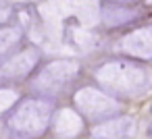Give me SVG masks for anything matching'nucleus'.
<instances>
[{"instance_id": "nucleus-4", "label": "nucleus", "mask_w": 152, "mask_h": 139, "mask_svg": "<svg viewBox=\"0 0 152 139\" xmlns=\"http://www.w3.org/2000/svg\"><path fill=\"white\" fill-rule=\"evenodd\" d=\"M75 102L79 104V108L81 110H86L88 114H106V112H110L113 108H115V104L106 98V96H102L100 91H96V89H92V87H86V89H81L77 96H75Z\"/></svg>"}, {"instance_id": "nucleus-3", "label": "nucleus", "mask_w": 152, "mask_h": 139, "mask_svg": "<svg viewBox=\"0 0 152 139\" xmlns=\"http://www.w3.org/2000/svg\"><path fill=\"white\" fill-rule=\"evenodd\" d=\"M40 60V52L34 50V48H27L23 50L19 56L7 60L2 64V79L4 81H15V79H23L29 75V71L38 64Z\"/></svg>"}, {"instance_id": "nucleus-2", "label": "nucleus", "mask_w": 152, "mask_h": 139, "mask_svg": "<svg viewBox=\"0 0 152 139\" xmlns=\"http://www.w3.org/2000/svg\"><path fill=\"white\" fill-rule=\"evenodd\" d=\"M79 64L75 60H56L44 69L40 79L36 81L38 89H61L65 83H69L77 75Z\"/></svg>"}, {"instance_id": "nucleus-5", "label": "nucleus", "mask_w": 152, "mask_h": 139, "mask_svg": "<svg viewBox=\"0 0 152 139\" xmlns=\"http://www.w3.org/2000/svg\"><path fill=\"white\" fill-rule=\"evenodd\" d=\"M121 48L137 58H152V29H140L123 38Z\"/></svg>"}, {"instance_id": "nucleus-1", "label": "nucleus", "mask_w": 152, "mask_h": 139, "mask_svg": "<svg viewBox=\"0 0 152 139\" xmlns=\"http://www.w3.org/2000/svg\"><path fill=\"white\" fill-rule=\"evenodd\" d=\"M98 81L108 89H119L123 93H144L152 81V73L131 62H108L96 73Z\"/></svg>"}, {"instance_id": "nucleus-6", "label": "nucleus", "mask_w": 152, "mask_h": 139, "mask_svg": "<svg viewBox=\"0 0 152 139\" xmlns=\"http://www.w3.org/2000/svg\"><path fill=\"white\" fill-rule=\"evenodd\" d=\"M21 40V31L17 27H2V31H0V52H2V56L9 54V50Z\"/></svg>"}]
</instances>
